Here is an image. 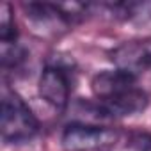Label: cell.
I'll return each mask as SVG.
<instances>
[{"label":"cell","mask_w":151,"mask_h":151,"mask_svg":"<svg viewBox=\"0 0 151 151\" xmlns=\"http://www.w3.org/2000/svg\"><path fill=\"white\" fill-rule=\"evenodd\" d=\"M128 151H151V133L147 132H133L126 142Z\"/></svg>","instance_id":"cell-7"},{"label":"cell","mask_w":151,"mask_h":151,"mask_svg":"<svg viewBox=\"0 0 151 151\" xmlns=\"http://www.w3.org/2000/svg\"><path fill=\"white\" fill-rule=\"evenodd\" d=\"M114 60L117 62V68L128 69L137 75V71H142L151 66V45L149 43H128L116 50Z\"/></svg>","instance_id":"cell-6"},{"label":"cell","mask_w":151,"mask_h":151,"mask_svg":"<svg viewBox=\"0 0 151 151\" xmlns=\"http://www.w3.org/2000/svg\"><path fill=\"white\" fill-rule=\"evenodd\" d=\"M119 133L107 126L73 123L62 132L60 144L66 151H105L112 147Z\"/></svg>","instance_id":"cell-2"},{"label":"cell","mask_w":151,"mask_h":151,"mask_svg":"<svg viewBox=\"0 0 151 151\" xmlns=\"http://www.w3.org/2000/svg\"><path fill=\"white\" fill-rule=\"evenodd\" d=\"M71 89H73V80L68 66L60 62H52L41 71L39 94L52 107L62 110L69 101Z\"/></svg>","instance_id":"cell-3"},{"label":"cell","mask_w":151,"mask_h":151,"mask_svg":"<svg viewBox=\"0 0 151 151\" xmlns=\"http://www.w3.org/2000/svg\"><path fill=\"white\" fill-rule=\"evenodd\" d=\"M133 87H137V75L123 68L101 71L91 82V89L96 100H107L123 94Z\"/></svg>","instance_id":"cell-5"},{"label":"cell","mask_w":151,"mask_h":151,"mask_svg":"<svg viewBox=\"0 0 151 151\" xmlns=\"http://www.w3.org/2000/svg\"><path fill=\"white\" fill-rule=\"evenodd\" d=\"M147 105H149V94L142 87L137 86L123 94H117V96H112L107 100H96L94 110L101 117L119 119V117L135 116V114L146 110Z\"/></svg>","instance_id":"cell-4"},{"label":"cell","mask_w":151,"mask_h":151,"mask_svg":"<svg viewBox=\"0 0 151 151\" xmlns=\"http://www.w3.org/2000/svg\"><path fill=\"white\" fill-rule=\"evenodd\" d=\"M39 130V123L29 105L16 94L6 93L0 110V132L4 142L20 144L30 140Z\"/></svg>","instance_id":"cell-1"}]
</instances>
